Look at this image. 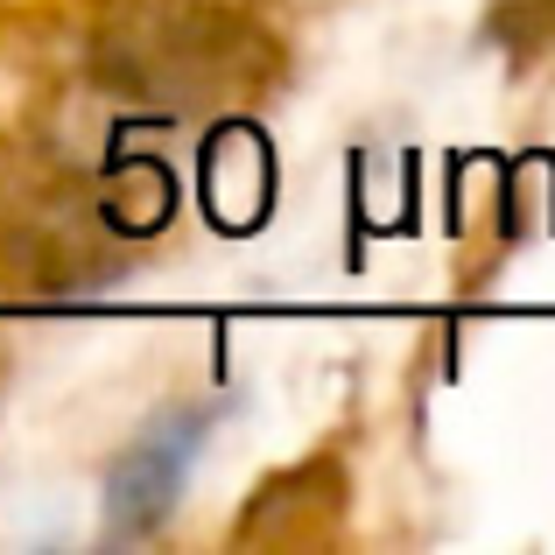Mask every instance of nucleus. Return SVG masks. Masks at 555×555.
Segmentation results:
<instances>
[{
    "label": "nucleus",
    "instance_id": "nucleus-1",
    "mask_svg": "<svg viewBox=\"0 0 555 555\" xmlns=\"http://www.w3.org/2000/svg\"><path fill=\"white\" fill-rule=\"evenodd\" d=\"M232 22L225 14H197V8H141L113 28V42L99 50L106 78H120L127 92H149V99H169V106H190L204 85H225L240 78L246 50H225Z\"/></svg>",
    "mask_w": 555,
    "mask_h": 555
},
{
    "label": "nucleus",
    "instance_id": "nucleus-2",
    "mask_svg": "<svg viewBox=\"0 0 555 555\" xmlns=\"http://www.w3.org/2000/svg\"><path fill=\"white\" fill-rule=\"evenodd\" d=\"M211 436V408H177L163 415L120 464L106 472V528L113 534H149L169 520L190 464H197V443Z\"/></svg>",
    "mask_w": 555,
    "mask_h": 555
}]
</instances>
